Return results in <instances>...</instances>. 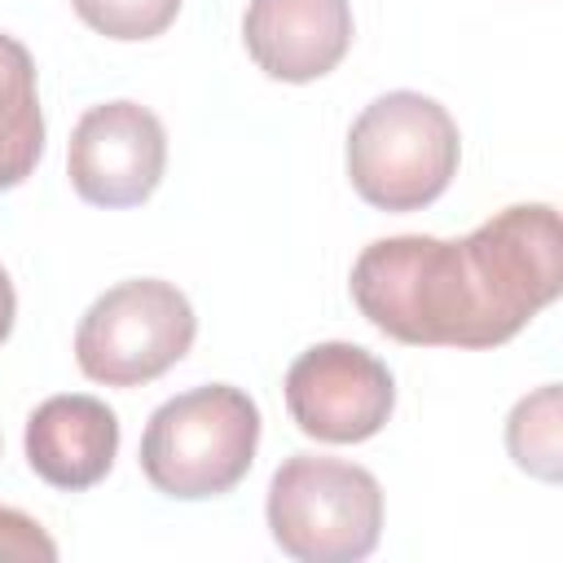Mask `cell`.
<instances>
[{
	"label": "cell",
	"instance_id": "cell-1",
	"mask_svg": "<svg viewBox=\"0 0 563 563\" xmlns=\"http://www.w3.org/2000/svg\"><path fill=\"white\" fill-rule=\"evenodd\" d=\"M563 290V229L550 202H519L475 233L383 238L352 264L369 325L413 347H497Z\"/></svg>",
	"mask_w": 563,
	"mask_h": 563
},
{
	"label": "cell",
	"instance_id": "cell-2",
	"mask_svg": "<svg viewBox=\"0 0 563 563\" xmlns=\"http://www.w3.org/2000/svg\"><path fill=\"white\" fill-rule=\"evenodd\" d=\"M260 409L242 387L207 383L158 405L141 435L145 479L180 501L238 488L255 462Z\"/></svg>",
	"mask_w": 563,
	"mask_h": 563
},
{
	"label": "cell",
	"instance_id": "cell-3",
	"mask_svg": "<svg viewBox=\"0 0 563 563\" xmlns=\"http://www.w3.org/2000/svg\"><path fill=\"white\" fill-rule=\"evenodd\" d=\"M457 123L422 92L369 101L347 132L352 189L378 211H418L435 202L457 172Z\"/></svg>",
	"mask_w": 563,
	"mask_h": 563
},
{
	"label": "cell",
	"instance_id": "cell-4",
	"mask_svg": "<svg viewBox=\"0 0 563 563\" xmlns=\"http://www.w3.org/2000/svg\"><path fill=\"white\" fill-rule=\"evenodd\" d=\"M268 528L299 563L365 559L383 532V488L356 462L295 453L273 471Z\"/></svg>",
	"mask_w": 563,
	"mask_h": 563
},
{
	"label": "cell",
	"instance_id": "cell-5",
	"mask_svg": "<svg viewBox=\"0 0 563 563\" xmlns=\"http://www.w3.org/2000/svg\"><path fill=\"white\" fill-rule=\"evenodd\" d=\"M189 299L158 277H132L110 286L75 330V361L92 383L141 387L167 374L194 347Z\"/></svg>",
	"mask_w": 563,
	"mask_h": 563
},
{
	"label": "cell",
	"instance_id": "cell-6",
	"mask_svg": "<svg viewBox=\"0 0 563 563\" xmlns=\"http://www.w3.org/2000/svg\"><path fill=\"white\" fill-rule=\"evenodd\" d=\"M391 405V369L356 343H317L286 369V409L312 440L361 444L383 431Z\"/></svg>",
	"mask_w": 563,
	"mask_h": 563
},
{
	"label": "cell",
	"instance_id": "cell-7",
	"mask_svg": "<svg viewBox=\"0 0 563 563\" xmlns=\"http://www.w3.org/2000/svg\"><path fill=\"white\" fill-rule=\"evenodd\" d=\"M167 167V132L154 110L136 101L92 106L66 150L70 185L92 207H136L145 202Z\"/></svg>",
	"mask_w": 563,
	"mask_h": 563
},
{
	"label": "cell",
	"instance_id": "cell-8",
	"mask_svg": "<svg viewBox=\"0 0 563 563\" xmlns=\"http://www.w3.org/2000/svg\"><path fill=\"white\" fill-rule=\"evenodd\" d=\"M242 40L255 66L282 84L330 75L352 44L347 0H251Z\"/></svg>",
	"mask_w": 563,
	"mask_h": 563
},
{
	"label": "cell",
	"instance_id": "cell-9",
	"mask_svg": "<svg viewBox=\"0 0 563 563\" xmlns=\"http://www.w3.org/2000/svg\"><path fill=\"white\" fill-rule=\"evenodd\" d=\"M114 453H119V418L97 396L84 391L48 396L26 418V462L53 488L66 493L92 488L114 466Z\"/></svg>",
	"mask_w": 563,
	"mask_h": 563
},
{
	"label": "cell",
	"instance_id": "cell-10",
	"mask_svg": "<svg viewBox=\"0 0 563 563\" xmlns=\"http://www.w3.org/2000/svg\"><path fill=\"white\" fill-rule=\"evenodd\" d=\"M44 154V114L26 44L0 31V189L22 185Z\"/></svg>",
	"mask_w": 563,
	"mask_h": 563
},
{
	"label": "cell",
	"instance_id": "cell-11",
	"mask_svg": "<svg viewBox=\"0 0 563 563\" xmlns=\"http://www.w3.org/2000/svg\"><path fill=\"white\" fill-rule=\"evenodd\" d=\"M506 444L510 457L537 475V479H559V457H563V418H559V383L537 387L510 409L506 422Z\"/></svg>",
	"mask_w": 563,
	"mask_h": 563
},
{
	"label": "cell",
	"instance_id": "cell-12",
	"mask_svg": "<svg viewBox=\"0 0 563 563\" xmlns=\"http://www.w3.org/2000/svg\"><path fill=\"white\" fill-rule=\"evenodd\" d=\"M70 4L106 40H154L180 13V0H70Z\"/></svg>",
	"mask_w": 563,
	"mask_h": 563
},
{
	"label": "cell",
	"instance_id": "cell-13",
	"mask_svg": "<svg viewBox=\"0 0 563 563\" xmlns=\"http://www.w3.org/2000/svg\"><path fill=\"white\" fill-rule=\"evenodd\" d=\"M0 559H57V545L31 515L0 506Z\"/></svg>",
	"mask_w": 563,
	"mask_h": 563
},
{
	"label": "cell",
	"instance_id": "cell-14",
	"mask_svg": "<svg viewBox=\"0 0 563 563\" xmlns=\"http://www.w3.org/2000/svg\"><path fill=\"white\" fill-rule=\"evenodd\" d=\"M13 317H18V295H13L9 273L0 268V343H4V339H9V330H13Z\"/></svg>",
	"mask_w": 563,
	"mask_h": 563
}]
</instances>
